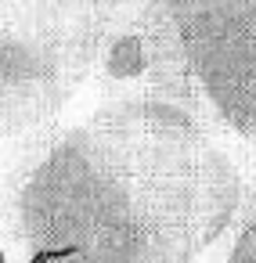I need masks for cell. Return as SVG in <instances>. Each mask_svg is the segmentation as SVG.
<instances>
[{
    "mask_svg": "<svg viewBox=\"0 0 256 263\" xmlns=\"http://www.w3.org/2000/svg\"><path fill=\"white\" fill-rule=\"evenodd\" d=\"M80 98L87 101L155 98V101L195 105L188 94L180 44L166 0H119L98 36L94 62Z\"/></svg>",
    "mask_w": 256,
    "mask_h": 263,
    "instance_id": "4",
    "label": "cell"
},
{
    "mask_svg": "<svg viewBox=\"0 0 256 263\" xmlns=\"http://www.w3.org/2000/svg\"><path fill=\"white\" fill-rule=\"evenodd\" d=\"M166 8L198 116L256 170V0H166Z\"/></svg>",
    "mask_w": 256,
    "mask_h": 263,
    "instance_id": "3",
    "label": "cell"
},
{
    "mask_svg": "<svg viewBox=\"0 0 256 263\" xmlns=\"http://www.w3.org/2000/svg\"><path fill=\"white\" fill-rule=\"evenodd\" d=\"M195 263H256V170L245 173L234 213Z\"/></svg>",
    "mask_w": 256,
    "mask_h": 263,
    "instance_id": "5",
    "label": "cell"
},
{
    "mask_svg": "<svg viewBox=\"0 0 256 263\" xmlns=\"http://www.w3.org/2000/svg\"><path fill=\"white\" fill-rule=\"evenodd\" d=\"M0 263H4V259H0Z\"/></svg>",
    "mask_w": 256,
    "mask_h": 263,
    "instance_id": "6",
    "label": "cell"
},
{
    "mask_svg": "<svg viewBox=\"0 0 256 263\" xmlns=\"http://www.w3.org/2000/svg\"><path fill=\"white\" fill-rule=\"evenodd\" d=\"M245 162L184 101H87L0 144L4 263H195Z\"/></svg>",
    "mask_w": 256,
    "mask_h": 263,
    "instance_id": "1",
    "label": "cell"
},
{
    "mask_svg": "<svg viewBox=\"0 0 256 263\" xmlns=\"http://www.w3.org/2000/svg\"><path fill=\"white\" fill-rule=\"evenodd\" d=\"M119 0H0V144L58 123L83 94Z\"/></svg>",
    "mask_w": 256,
    "mask_h": 263,
    "instance_id": "2",
    "label": "cell"
}]
</instances>
